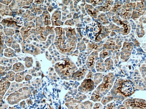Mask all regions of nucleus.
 Returning a JSON list of instances; mask_svg holds the SVG:
<instances>
[{"instance_id": "1a4fd4ad", "label": "nucleus", "mask_w": 146, "mask_h": 109, "mask_svg": "<svg viewBox=\"0 0 146 109\" xmlns=\"http://www.w3.org/2000/svg\"><path fill=\"white\" fill-rule=\"evenodd\" d=\"M13 69L14 71L15 72H21L24 70L25 68H24V67L22 64L19 63L15 64L13 66Z\"/></svg>"}, {"instance_id": "20e7f679", "label": "nucleus", "mask_w": 146, "mask_h": 109, "mask_svg": "<svg viewBox=\"0 0 146 109\" xmlns=\"http://www.w3.org/2000/svg\"><path fill=\"white\" fill-rule=\"evenodd\" d=\"M65 105L69 109H92L93 106V103L89 101L82 103L72 99L68 100Z\"/></svg>"}, {"instance_id": "a211bd4d", "label": "nucleus", "mask_w": 146, "mask_h": 109, "mask_svg": "<svg viewBox=\"0 0 146 109\" xmlns=\"http://www.w3.org/2000/svg\"><path fill=\"white\" fill-rule=\"evenodd\" d=\"M9 109H16V108H9Z\"/></svg>"}, {"instance_id": "423d86ee", "label": "nucleus", "mask_w": 146, "mask_h": 109, "mask_svg": "<svg viewBox=\"0 0 146 109\" xmlns=\"http://www.w3.org/2000/svg\"><path fill=\"white\" fill-rule=\"evenodd\" d=\"M94 89V83L90 79H85L79 87L78 90L80 92L88 93Z\"/></svg>"}, {"instance_id": "6e6552de", "label": "nucleus", "mask_w": 146, "mask_h": 109, "mask_svg": "<svg viewBox=\"0 0 146 109\" xmlns=\"http://www.w3.org/2000/svg\"><path fill=\"white\" fill-rule=\"evenodd\" d=\"M104 62H103L102 60H98V62L96 63V68L97 71L98 72H103L105 71V67L104 66Z\"/></svg>"}, {"instance_id": "9d476101", "label": "nucleus", "mask_w": 146, "mask_h": 109, "mask_svg": "<svg viewBox=\"0 0 146 109\" xmlns=\"http://www.w3.org/2000/svg\"><path fill=\"white\" fill-rule=\"evenodd\" d=\"M25 78L24 74L23 72H19L16 74L15 76V80L18 82L22 81Z\"/></svg>"}, {"instance_id": "f257e3e1", "label": "nucleus", "mask_w": 146, "mask_h": 109, "mask_svg": "<svg viewBox=\"0 0 146 109\" xmlns=\"http://www.w3.org/2000/svg\"><path fill=\"white\" fill-rule=\"evenodd\" d=\"M67 61L59 62L55 64V69L56 72L62 79L67 80L68 77H71V75L76 70L77 68L72 62Z\"/></svg>"}, {"instance_id": "ddd939ff", "label": "nucleus", "mask_w": 146, "mask_h": 109, "mask_svg": "<svg viewBox=\"0 0 146 109\" xmlns=\"http://www.w3.org/2000/svg\"><path fill=\"white\" fill-rule=\"evenodd\" d=\"M102 74H95V77L94 78V83L95 85H98L100 82L102 81Z\"/></svg>"}, {"instance_id": "7ed1b4c3", "label": "nucleus", "mask_w": 146, "mask_h": 109, "mask_svg": "<svg viewBox=\"0 0 146 109\" xmlns=\"http://www.w3.org/2000/svg\"><path fill=\"white\" fill-rule=\"evenodd\" d=\"M115 80L114 76L112 73L106 76L104 79L102 84L95 90L94 93L100 95L101 97L109 91L113 85Z\"/></svg>"}, {"instance_id": "39448f33", "label": "nucleus", "mask_w": 146, "mask_h": 109, "mask_svg": "<svg viewBox=\"0 0 146 109\" xmlns=\"http://www.w3.org/2000/svg\"><path fill=\"white\" fill-rule=\"evenodd\" d=\"M120 92L125 96H129L135 91V88L131 82L126 81L121 84L120 87Z\"/></svg>"}, {"instance_id": "f03ea898", "label": "nucleus", "mask_w": 146, "mask_h": 109, "mask_svg": "<svg viewBox=\"0 0 146 109\" xmlns=\"http://www.w3.org/2000/svg\"><path fill=\"white\" fill-rule=\"evenodd\" d=\"M31 95V91L28 88L25 87L19 89L18 91L10 95L7 99L8 103L11 105L17 104L23 99L28 98Z\"/></svg>"}, {"instance_id": "f3484780", "label": "nucleus", "mask_w": 146, "mask_h": 109, "mask_svg": "<svg viewBox=\"0 0 146 109\" xmlns=\"http://www.w3.org/2000/svg\"><path fill=\"white\" fill-rule=\"evenodd\" d=\"M93 109H103V106L100 103H97L94 104Z\"/></svg>"}, {"instance_id": "f8f14e48", "label": "nucleus", "mask_w": 146, "mask_h": 109, "mask_svg": "<svg viewBox=\"0 0 146 109\" xmlns=\"http://www.w3.org/2000/svg\"><path fill=\"white\" fill-rule=\"evenodd\" d=\"M113 61L110 59H107L105 61V66H106L107 70H108L111 69L112 66H113Z\"/></svg>"}, {"instance_id": "0eeeda50", "label": "nucleus", "mask_w": 146, "mask_h": 109, "mask_svg": "<svg viewBox=\"0 0 146 109\" xmlns=\"http://www.w3.org/2000/svg\"><path fill=\"white\" fill-rule=\"evenodd\" d=\"M10 85V82L7 80H1V98H2L5 92Z\"/></svg>"}, {"instance_id": "2eb2a0df", "label": "nucleus", "mask_w": 146, "mask_h": 109, "mask_svg": "<svg viewBox=\"0 0 146 109\" xmlns=\"http://www.w3.org/2000/svg\"><path fill=\"white\" fill-rule=\"evenodd\" d=\"M6 77L11 81H13L15 79V73L13 72H9L6 76Z\"/></svg>"}, {"instance_id": "9b49d317", "label": "nucleus", "mask_w": 146, "mask_h": 109, "mask_svg": "<svg viewBox=\"0 0 146 109\" xmlns=\"http://www.w3.org/2000/svg\"><path fill=\"white\" fill-rule=\"evenodd\" d=\"M33 109H51L50 105L48 104H40L35 106Z\"/></svg>"}, {"instance_id": "4468645a", "label": "nucleus", "mask_w": 146, "mask_h": 109, "mask_svg": "<svg viewBox=\"0 0 146 109\" xmlns=\"http://www.w3.org/2000/svg\"><path fill=\"white\" fill-rule=\"evenodd\" d=\"M113 99V98L112 97H105L101 101V102L103 105H106L107 103L109 102L110 101H111V100Z\"/></svg>"}, {"instance_id": "dca6fc26", "label": "nucleus", "mask_w": 146, "mask_h": 109, "mask_svg": "<svg viewBox=\"0 0 146 109\" xmlns=\"http://www.w3.org/2000/svg\"><path fill=\"white\" fill-rule=\"evenodd\" d=\"M115 108H116V106H115V104L114 103H111L108 104L105 107V109H115Z\"/></svg>"}]
</instances>
